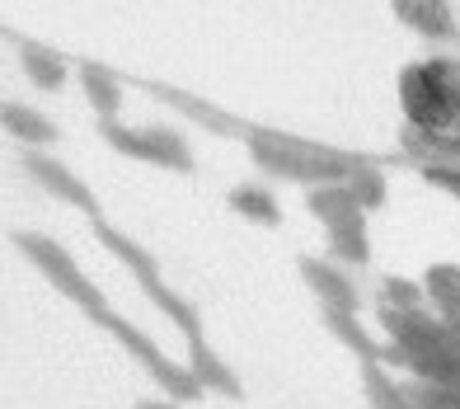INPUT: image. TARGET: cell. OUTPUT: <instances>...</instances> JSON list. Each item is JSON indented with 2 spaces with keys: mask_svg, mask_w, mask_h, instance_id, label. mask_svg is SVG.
<instances>
[{
  "mask_svg": "<svg viewBox=\"0 0 460 409\" xmlns=\"http://www.w3.org/2000/svg\"><path fill=\"white\" fill-rule=\"evenodd\" d=\"M10 245H19V254H24V259H29L33 269L52 282V288H57L61 297H71V301H75L90 320H103V316H109V301H103V292L94 288V282H90L85 273L75 269V259H71L66 250H61L57 240L38 236V231H14V236H10Z\"/></svg>",
  "mask_w": 460,
  "mask_h": 409,
  "instance_id": "1",
  "label": "cell"
},
{
  "mask_svg": "<svg viewBox=\"0 0 460 409\" xmlns=\"http://www.w3.org/2000/svg\"><path fill=\"white\" fill-rule=\"evenodd\" d=\"M99 325H103V330H109V334H113V339H118L122 349H128L141 367H146V372H151V381L160 386L164 396H174L179 405H193V400H202V396H207V386L193 377V367H179L174 358H164V353L155 349V343H151V334H141L132 320H122L118 311H109Z\"/></svg>",
  "mask_w": 460,
  "mask_h": 409,
  "instance_id": "2",
  "label": "cell"
},
{
  "mask_svg": "<svg viewBox=\"0 0 460 409\" xmlns=\"http://www.w3.org/2000/svg\"><path fill=\"white\" fill-rule=\"evenodd\" d=\"M381 325L390 330V339L409 343V349H432V353H460V334L451 330V325L442 316H428L423 306H413V311H404V306H381Z\"/></svg>",
  "mask_w": 460,
  "mask_h": 409,
  "instance_id": "3",
  "label": "cell"
},
{
  "mask_svg": "<svg viewBox=\"0 0 460 409\" xmlns=\"http://www.w3.org/2000/svg\"><path fill=\"white\" fill-rule=\"evenodd\" d=\"M141 90H151L160 104H170L174 113H183L188 122H198V128H207L212 137H249V122H240L235 113L217 109L212 99H202L193 90H179V85H164V80H141Z\"/></svg>",
  "mask_w": 460,
  "mask_h": 409,
  "instance_id": "4",
  "label": "cell"
},
{
  "mask_svg": "<svg viewBox=\"0 0 460 409\" xmlns=\"http://www.w3.org/2000/svg\"><path fill=\"white\" fill-rule=\"evenodd\" d=\"M400 104H404V122H413V128H428V132H456L460 128L456 113L442 104L437 85L428 80V67L400 71Z\"/></svg>",
  "mask_w": 460,
  "mask_h": 409,
  "instance_id": "5",
  "label": "cell"
},
{
  "mask_svg": "<svg viewBox=\"0 0 460 409\" xmlns=\"http://www.w3.org/2000/svg\"><path fill=\"white\" fill-rule=\"evenodd\" d=\"M24 170H29V179H38L43 189L52 193V198H61V202H71V208H80L85 217H99V202H94V193L80 183L61 160H52L48 151H38V147H24Z\"/></svg>",
  "mask_w": 460,
  "mask_h": 409,
  "instance_id": "6",
  "label": "cell"
},
{
  "mask_svg": "<svg viewBox=\"0 0 460 409\" xmlns=\"http://www.w3.org/2000/svg\"><path fill=\"white\" fill-rule=\"evenodd\" d=\"M296 269H301V278H305V288L320 297V306H333V311H358V306H362L358 288H352V282L333 269V263H324V259H315V254H301Z\"/></svg>",
  "mask_w": 460,
  "mask_h": 409,
  "instance_id": "7",
  "label": "cell"
},
{
  "mask_svg": "<svg viewBox=\"0 0 460 409\" xmlns=\"http://www.w3.org/2000/svg\"><path fill=\"white\" fill-rule=\"evenodd\" d=\"M400 147L418 160V165L460 170V128H456V132H428V128H413V122H404V128H400Z\"/></svg>",
  "mask_w": 460,
  "mask_h": 409,
  "instance_id": "8",
  "label": "cell"
},
{
  "mask_svg": "<svg viewBox=\"0 0 460 409\" xmlns=\"http://www.w3.org/2000/svg\"><path fill=\"white\" fill-rule=\"evenodd\" d=\"M10 43L19 52V67H24V76L33 80L38 90H61V85H66V57H61V52H52L48 43L24 38V33H10Z\"/></svg>",
  "mask_w": 460,
  "mask_h": 409,
  "instance_id": "9",
  "label": "cell"
},
{
  "mask_svg": "<svg viewBox=\"0 0 460 409\" xmlns=\"http://www.w3.org/2000/svg\"><path fill=\"white\" fill-rule=\"evenodd\" d=\"M305 208L315 221H324V231L329 227H343V221H362L367 208L358 202V193L348 189V183H315V189L305 193Z\"/></svg>",
  "mask_w": 460,
  "mask_h": 409,
  "instance_id": "10",
  "label": "cell"
},
{
  "mask_svg": "<svg viewBox=\"0 0 460 409\" xmlns=\"http://www.w3.org/2000/svg\"><path fill=\"white\" fill-rule=\"evenodd\" d=\"M188 367H193V377H198V381H202L212 396L244 400V386H240V377L230 372V367L212 353V343H207V339H188Z\"/></svg>",
  "mask_w": 460,
  "mask_h": 409,
  "instance_id": "11",
  "label": "cell"
},
{
  "mask_svg": "<svg viewBox=\"0 0 460 409\" xmlns=\"http://www.w3.org/2000/svg\"><path fill=\"white\" fill-rule=\"evenodd\" d=\"M390 5L413 33H423V38H442V43H451V38L460 33L447 0H390Z\"/></svg>",
  "mask_w": 460,
  "mask_h": 409,
  "instance_id": "12",
  "label": "cell"
},
{
  "mask_svg": "<svg viewBox=\"0 0 460 409\" xmlns=\"http://www.w3.org/2000/svg\"><path fill=\"white\" fill-rule=\"evenodd\" d=\"M0 122H5V132L14 137V141H24V147H52V141L61 137V128L48 118V113H38V109H29V104H5L0 109Z\"/></svg>",
  "mask_w": 460,
  "mask_h": 409,
  "instance_id": "13",
  "label": "cell"
},
{
  "mask_svg": "<svg viewBox=\"0 0 460 409\" xmlns=\"http://www.w3.org/2000/svg\"><path fill=\"white\" fill-rule=\"evenodd\" d=\"M80 80H85L90 109H94L99 118H118V109H122V85H118V76L103 67V61L85 57V61H80Z\"/></svg>",
  "mask_w": 460,
  "mask_h": 409,
  "instance_id": "14",
  "label": "cell"
},
{
  "mask_svg": "<svg viewBox=\"0 0 460 409\" xmlns=\"http://www.w3.org/2000/svg\"><path fill=\"white\" fill-rule=\"evenodd\" d=\"M320 320H324V330L339 339V343H348L358 358H381V362H385V343H376V339L362 330L358 311H333V306H320Z\"/></svg>",
  "mask_w": 460,
  "mask_h": 409,
  "instance_id": "15",
  "label": "cell"
},
{
  "mask_svg": "<svg viewBox=\"0 0 460 409\" xmlns=\"http://www.w3.org/2000/svg\"><path fill=\"white\" fill-rule=\"evenodd\" d=\"M94 240H99V245H103V250H109V254H118L122 263H128V269L137 273V282H146V278H160V269H155V259L146 254V250H141L137 240H128V236H122V231H113L109 221H99V217H94Z\"/></svg>",
  "mask_w": 460,
  "mask_h": 409,
  "instance_id": "16",
  "label": "cell"
},
{
  "mask_svg": "<svg viewBox=\"0 0 460 409\" xmlns=\"http://www.w3.org/2000/svg\"><path fill=\"white\" fill-rule=\"evenodd\" d=\"M362 391H367L371 409H409L404 381H394L381 358H362Z\"/></svg>",
  "mask_w": 460,
  "mask_h": 409,
  "instance_id": "17",
  "label": "cell"
},
{
  "mask_svg": "<svg viewBox=\"0 0 460 409\" xmlns=\"http://www.w3.org/2000/svg\"><path fill=\"white\" fill-rule=\"evenodd\" d=\"M230 208H235L240 217L249 221H259V227H282V208H278V198L259 189V183H240V189H230Z\"/></svg>",
  "mask_w": 460,
  "mask_h": 409,
  "instance_id": "18",
  "label": "cell"
},
{
  "mask_svg": "<svg viewBox=\"0 0 460 409\" xmlns=\"http://www.w3.org/2000/svg\"><path fill=\"white\" fill-rule=\"evenodd\" d=\"M99 137L109 141V147L118 156H132V160H146V165H155V151H151V137H146V128H122L118 118H99Z\"/></svg>",
  "mask_w": 460,
  "mask_h": 409,
  "instance_id": "19",
  "label": "cell"
},
{
  "mask_svg": "<svg viewBox=\"0 0 460 409\" xmlns=\"http://www.w3.org/2000/svg\"><path fill=\"white\" fill-rule=\"evenodd\" d=\"M146 137H151L155 165L174 170V174H193V151H188V141L174 128H146Z\"/></svg>",
  "mask_w": 460,
  "mask_h": 409,
  "instance_id": "20",
  "label": "cell"
},
{
  "mask_svg": "<svg viewBox=\"0 0 460 409\" xmlns=\"http://www.w3.org/2000/svg\"><path fill=\"white\" fill-rule=\"evenodd\" d=\"M329 254L343 259V263H367V259H371L367 217H362V221H343V227H329Z\"/></svg>",
  "mask_w": 460,
  "mask_h": 409,
  "instance_id": "21",
  "label": "cell"
},
{
  "mask_svg": "<svg viewBox=\"0 0 460 409\" xmlns=\"http://www.w3.org/2000/svg\"><path fill=\"white\" fill-rule=\"evenodd\" d=\"M428 67V80L437 85V94H442V104L456 113V122H460V61H451V57H432V61H423Z\"/></svg>",
  "mask_w": 460,
  "mask_h": 409,
  "instance_id": "22",
  "label": "cell"
},
{
  "mask_svg": "<svg viewBox=\"0 0 460 409\" xmlns=\"http://www.w3.org/2000/svg\"><path fill=\"white\" fill-rule=\"evenodd\" d=\"M404 396L418 409H460V386H442V381H404Z\"/></svg>",
  "mask_w": 460,
  "mask_h": 409,
  "instance_id": "23",
  "label": "cell"
},
{
  "mask_svg": "<svg viewBox=\"0 0 460 409\" xmlns=\"http://www.w3.org/2000/svg\"><path fill=\"white\" fill-rule=\"evenodd\" d=\"M343 183H348L352 193H358V202H362L367 212L385 208V174L376 170V160H367V165H358V170H352V174H348Z\"/></svg>",
  "mask_w": 460,
  "mask_h": 409,
  "instance_id": "24",
  "label": "cell"
},
{
  "mask_svg": "<svg viewBox=\"0 0 460 409\" xmlns=\"http://www.w3.org/2000/svg\"><path fill=\"white\" fill-rule=\"evenodd\" d=\"M423 292H428V301L460 297V269H456V263H432V269L423 273Z\"/></svg>",
  "mask_w": 460,
  "mask_h": 409,
  "instance_id": "25",
  "label": "cell"
},
{
  "mask_svg": "<svg viewBox=\"0 0 460 409\" xmlns=\"http://www.w3.org/2000/svg\"><path fill=\"white\" fill-rule=\"evenodd\" d=\"M423 288L418 282H409V278H385V301L390 306H404V311H413V306H423Z\"/></svg>",
  "mask_w": 460,
  "mask_h": 409,
  "instance_id": "26",
  "label": "cell"
},
{
  "mask_svg": "<svg viewBox=\"0 0 460 409\" xmlns=\"http://www.w3.org/2000/svg\"><path fill=\"white\" fill-rule=\"evenodd\" d=\"M418 170H423V179L432 189H447V193L460 198V170H447V165H418Z\"/></svg>",
  "mask_w": 460,
  "mask_h": 409,
  "instance_id": "27",
  "label": "cell"
},
{
  "mask_svg": "<svg viewBox=\"0 0 460 409\" xmlns=\"http://www.w3.org/2000/svg\"><path fill=\"white\" fill-rule=\"evenodd\" d=\"M432 306H437V316H442L451 330L460 334V297H451V301H432Z\"/></svg>",
  "mask_w": 460,
  "mask_h": 409,
  "instance_id": "28",
  "label": "cell"
},
{
  "mask_svg": "<svg viewBox=\"0 0 460 409\" xmlns=\"http://www.w3.org/2000/svg\"><path fill=\"white\" fill-rule=\"evenodd\" d=\"M132 409H179V400H170V405H160V400H141V405H132Z\"/></svg>",
  "mask_w": 460,
  "mask_h": 409,
  "instance_id": "29",
  "label": "cell"
}]
</instances>
